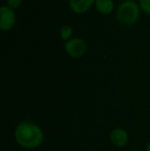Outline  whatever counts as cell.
<instances>
[{
    "mask_svg": "<svg viewBox=\"0 0 150 151\" xmlns=\"http://www.w3.org/2000/svg\"><path fill=\"white\" fill-rule=\"evenodd\" d=\"M96 0H69V6L75 14H83L88 12Z\"/></svg>",
    "mask_w": 150,
    "mask_h": 151,
    "instance_id": "6",
    "label": "cell"
},
{
    "mask_svg": "<svg viewBox=\"0 0 150 151\" xmlns=\"http://www.w3.org/2000/svg\"><path fill=\"white\" fill-rule=\"evenodd\" d=\"M140 8L134 0H126L119 4L116 12L118 22L123 26H132L138 21Z\"/></svg>",
    "mask_w": 150,
    "mask_h": 151,
    "instance_id": "2",
    "label": "cell"
},
{
    "mask_svg": "<svg viewBox=\"0 0 150 151\" xmlns=\"http://www.w3.org/2000/svg\"><path fill=\"white\" fill-rule=\"evenodd\" d=\"M95 6L100 14H109L114 9V2L113 0H96Z\"/></svg>",
    "mask_w": 150,
    "mask_h": 151,
    "instance_id": "7",
    "label": "cell"
},
{
    "mask_svg": "<svg viewBox=\"0 0 150 151\" xmlns=\"http://www.w3.org/2000/svg\"><path fill=\"white\" fill-rule=\"evenodd\" d=\"M6 1H7V6H9L12 9H16L20 7L23 0H6Z\"/></svg>",
    "mask_w": 150,
    "mask_h": 151,
    "instance_id": "10",
    "label": "cell"
},
{
    "mask_svg": "<svg viewBox=\"0 0 150 151\" xmlns=\"http://www.w3.org/2000/svg\"><path fill=\"white\" fill-rule=\"evenodd\" d=\"M16 14L12 8L3 5L0 8V28L2 31H8L14 26Z\"/></svg>",
    "mask_w": 150,
    "mask_h": 151,
    "instance_id": "4",
    "label": "cell"
},
{
    "mask_svg": "<svg viewBox=\"0 0 150 151\" xmlns=\"http://www.w3.org/2000/svg\"><path fill=\"white\" fill-rule=\"evenodd\" d=\"M64 50L68 56L71 58L78 59L84 56L88 50V45H86L85 41L82 38L74 37L71 38L70 40L65 42L64 44Z\"/></svg>",
    "mask_w": 150,
    "mask_h": 151,
    "instance_id": "3",
    "label": "cell"
},
{
    "mask_svg": "<svg viewBox=\"0 0 150 151\" xmlns=\"http://www.w3.org/2000/svg\"><path fill=\"white\" fill-rule=\"evenodd\" d=\"M14 139L17 143L26 149H34L43 143V131L32 121H22L14 129Z\"/></svg>",
    "mask_w": 150,
    "mask_h": 151,
    "instance_id": "1",
    "label": "cell"
},
{
    "mask_svg": "<svg viewBox=\"0 0 150 151\" xmlns=\"http://www.w3.org/2000/svg\"><path fill=\"white\" fill-rule=\"evenodd\" d=\"M73 34V28L69 25H63L60 29V35L61 38L63 40H65V42L68 41V40L71 39Z\"/></svg>",
    "mask_w": 150,
    "mask_h": 151,
    "instance_id": "8",
    "label": "cell"
},
{
    "mask_svg": "<svg viewBox=\"0 0 150 151\" xmlns=\"http://www.w3.org/2000/svg\"><path fill=\"white\" fill-rule=\"evenodd\" d=\"M145 151H150V141L148 142V144H147V146H146V150Z\"/></svg>",
    "mask_w": 150,
    "mask_h": 151,
    "instance_id": "11",
    "label": "cell"
},
{
    "mask_svg": "<svg viewBox=\"0 0 150 151\" xmlns=\"http://www.w3.org/2000/svg\"><path fill=\"white\" fill-rule=\"evenodd\" d=\"M140 2V6L146 14H150V0H139Z\"/></svg>",
    "mask_w": 150,
    "mask_h": 151,
    "instance_id": "9",
    "label": "cell"
},
{
    "mask_svg": "<svg viewBox=\"0 0 150 151\" xmlns=\"http://www.w3.org/2000/svg\"><path fill=\"white\" fill-rule=\"evenodd\" d=\"M132 151H140V150H132Z\"/></svg>",
    "mask_w": 150,
    "mask_h": 151,
    "instance_id": "13",
    "label": "cell"
},
{
    "mask_svg": "<svg viewBox=\"0 0 150 151\" xmlns=\"http://www.w3.org/2000/svg\"><path fill=\"white\" fill-rule=\"evenodd\" d=\"M116 1H122L123 2V1H126V0H116Z\"/></svg>",
    "mask_w": 150,
    "mask_h": 151,
    "instance_id": "12",
    "label": "cell"
},
{
    "mask_svg": "<svg viewBox=\"0 0 150 151\" xmlns=\"http://www.w3.org/2000/svg\"><path fill=\"white\" fill-rule=\"evenodd\" d=\"M110 141L116 147H123L128 142V134L122 127H115L110 133Z\"/></svg>",
    "mask_w": 150,
    "mask_h": 151,
    "instance_id": "5",
    "label": "cell"
}]
</instances>
